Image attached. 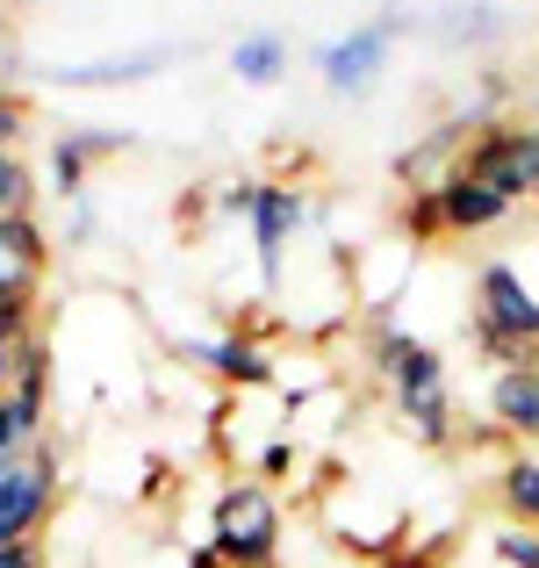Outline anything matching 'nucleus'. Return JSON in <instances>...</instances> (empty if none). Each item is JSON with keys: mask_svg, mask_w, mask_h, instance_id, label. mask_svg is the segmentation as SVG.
Wrapping results in <instances>:
<instances>
[{"mask_svg": "<svg viewBox=\"0 0 539 568\" xmlns=\"http://www.w3.org/2000/svg\"><path fill=\"white\" fill-rule=\"evenodd\" d=\"M367 353H374V367H382L388 403H396V417L410 425V439L454 446V388H446V353L431 346V338L388 324V317L374 324Z\"/></svg>", "mask_w": 539, "mask_h": 568, "instance_id": "nucleus-1", "label": "nucleus"}, {"mask_svg": "<svg viewBox=\"0 0 539 568\" xmlns=\"http://www.w3.org/2000/svg\"><path fill=\"white\" fill-rule=\"evenodd\" d=\"M468 332H475V353H482L489 367H526L532 361V346H539V295H532V281L518 274L511 260L475 266Z\"/></svg>", "mask_w": 539, "mask_h": 568, "instance_id": "nucleus-2", "label": "nucleus"}, {"mask_svg": "<svg viewBox=\"0 0 539 568\" xmlns=\"http://www.w3.org/2000/svg\"><path fill=\"white\" fill-rule=\"evenodd\" d=\"M209 547H216L231 568H274V555H281V497L260 483V475L223 483L216 511H209Z\"/></svg>", "mask_w": 539, "mask_h": 568, "instance_id": "nucleus-3", "label": "nucleus"}, {"mask_svg": "<svg viewBox=\"0 0 539 568\" xmlns=\"http://www.w3.org/2000/svg\"><path fill=\"white\" fill-rule=\"evenodd\" d=\"M454 173L511 194V202H539V115H497V123L468 130Z\"/></svg>", "mask_w": 539, "mask_h": 568, "instance_id": "nucleus-4", "label": "nucleus"}, {"mask_svg": "<svg viewBox=\"0 0 539 568\" xmlns=\"http://www.w3.org/2000/svg\"><path fill=\"white\" fill-rule=\"evenodd\" d=\"M58 475H65V454H58V439L43 432L37 454H29L22 468L0 475V547H22V540H37V532L51 526V511H58Z\"/></svg>", "mask_w": 539, "mask_h": 568, "instance_id": "nucleus-5", "label": "nucleus"}, {"mask_svg": "<svg viewBox=\"0 0 539 568\" xmlns=\"http://www.w3.org/2000/svg\"><path fill=\"white\" fill-rule=\"evenodd\" d=\"M266 338H274V332H237V324H231V332H216V338H173V353L194 361V367H209L223 388L245 396V388H274V375H281Z\"/></svg>", "mask_w": 539, "mask_h": 568, "instance_id": "nucleus-6", "label": "nucleus"}, {"mask_svg": "<svg viewBox=\"0 0 539 568\" xmlns=\"http://www.w3.org/2000/svg\"><path fill=\"white\" fill-rule=\"evenodd\" d=\"M388 58H396V29L388 22H359V29H346V37L317 43V80L332 87L338 101H353V94H367V87L388 72Z\"/></svg>", "mask_w": 539, "mask_h": 568, "instance_id": "nucleus-7", "label": "nucleus"}, {"mask_svg": "<svg viewBox=\"0 0 539 568\" xmlns=\"http://www.w3.org/2000/svg\"><path fill=\"white\" fill-rule=\"evenodd\" d=\"M245 231H252V252H260V266H266V274H281L288 245L309 231V194H303V187L266 181V187H260V202H252V216H245Z\"/></svg>", "mask_w": 539, "mask_h": 568, "instance_id": "nucleus-8", "label": "nucleus"}, {"mask_svg": "<svg viewBox=\"0 0 539 568\" xmlns=\"http://www.w3.org/2000/svg\"><path fill=\"white\" fill-rule=\"evenodd\" d=\"M194 58V43H144V51H123V58H87V65H51L43 80L58 87H138V80H159L166 65Z\"/></svg>", "mask_w": 539, "mask_h": 568, "instance_id": "nucleus-9", "label": "nucleus"}, {"mask_svg": "<svg viewBox=\"0 0 539 568\" xmlns=\"http://www.w3.org/2000/svg\"><path fill=\"white\" fill-rule=\"evenodd\" d=\"M51 231L37 216H0V295H43Z\"/></svg>", "mask_w": 539, "mask_h": 568, "instance_id": "nucleus-10", "label": "nucleus"}, {"mask_svg": "<svg viewBox=\"0 0 539 568\" xmlns=\"http://www.w3.org/2000/svg\"><path fill=\"white\" fill-rule=\"evenodd\" d=\"M439 202H446V237H489V231H504V223H511V209H518L511 194L468 181V173H446Z\"/></svg>", "mask_w": 539, "mask_h": 568, "instance_id": "nucleus-11", "label": "nucleus"}, {"mask_svg": "<svg viewBox=\"0 0 539 568\" xmlns=\"http://www.w3.org/2000/svg\"><path fill=\"white\" fill-rule=\"evenodd\" d=\"M489 417H497L518 446H539V367L532 361L489 375Z\"/></svg>", "mask_w": 539, "mask_h": 568, "instance_id": "nucleus-12", "label": "nucleus"}, {"mask_svg": "<svg viewBox=\"0 0 539 568\" xmlns=\"http://www.w3.org/2000/svg\"><path fill=\"white\" fill-rule=\"evenodd\" d=\"M288 58H295V43L281 37V29H245V37L231 43V72L245 87H281L288 80Z\"/></svg>", "mask_w": 539, "mask_h": 568, "instance_id": "nucleus-13", "label": "nucleus"}, {"mask_svg": "<svg viewBox=\"0 0 539 568\" xmlns=\"http://www.w3.org/2000/svg\"><path fill=\"white\" fill-rule=\"evenodd\" d=\"M497 504H504V526H532V532H539V454H532V446L504 454V468H497Z\"/></svg>", "mask_w": 539, "mask_h": 568, "instance_id": "nucleus-14", "label": "nucleus"}, {"mask_svg": "<svg viewBox=\"0 0 539 568\" xmlns=\"http://www.w3.org/2000/svg\"><path fill=\"white\" fill-rule=\"evenodd\" d=\"M87 166H94V159L72 144V130H65V138H51V152H43V181H51V194L80 202V194H87Z\"/></svg>", "mask_w": 539, "mask_h": 568, "instance_id": "nucleus-15", "label": "nucleus"}, {"mask_svg": "<svg viewBox=\"0 0 539 568\" xmlns=\"http://www.w3.org/2000/svg\"><path fill=\"white\" fill-rule=\"evenodd\" d=\"M0 216H37V166L0 144Z\"/></svg>", "mask_w": 539, "mask_h": 568, "instance_id": "nucleus-16", "label": "nucleus"}, {"mask_svg": "<svg viewBox=\"0 0 539 568\" xmlns=\"http://www.w3.org/2000/svg\"><path fill=\"white\" fill-rule=\"evenodd\" d=\"M403 237H410V252L417 245H431V237H446V202H439V187H410V202H403Z\"/></svg>", "mask_w": 539, "mask_h": 568, "instance_id": "nucleus-17", "label": "nucleus"}, {"mask_svg": "<svg viewBox=\"0 0 539 568\" xmlns=\"http://www.w3.org/2000/svg\"><path fill=\"white\" fill-rule=\"evenodd\" d=\"M489 555L504 568H539V532L532 526H497L489 532Z\"/></svg>", "mask_w": 539, "mask_h": 568, "instance_id": "nucleus-18", "label": "nucleus"}, {"mask_svg": "<svg viewBox=\"0 0 539 568\" xmlns=\"http://www.w3.org/2000/svg\"><path fill=\"white\" fill-rule=\"evenodd\" d=\"M58 237H65V252H87V245L101 237V209L87 202V194H80V202H65V223H58Z\"/></svg>", "mask_w": 539, "mask_h": 568, "instance_id": "nucleus-19", "label": "nucleus"}, {"mask_svg": "<svg viewBox=\"0 0 539 568\" xmlns=\"http://www.w3.org/2000/svg\"><path fill=\"white\" fill-rule=\"evenodd\" d=\"M252 460H260V483H281V475H288L295 460H303V446L274 432V439H260V454H252Z\"/></svg>", "mask_w": 539, "mask_h": 568, "instance_id": "nucleus-20", "label": "nucleus"}, {"mask_svg": "<svg viewBox=\"0 0 539 568\" xmlns=\"http://www.w3.org/2000/svg\"><path fill=\"white\" fill-rule=\"evenodd\" d=\"M72 144H80L87 159H94V152H123V144H130V130H72Z\"/></svg>", "mask_w": 539, "mask_h": 568, "instance_id": "nucleus-21", "label": "nucleus"}, {"mask_svg": "<svg viewBox=\"0 0 539 568\" xmlns=\"http://www.w3.org/2000/svg\"><path fill=\"white\" fill-rule=\"evenodd\" d=\"M0 568H51V561H43L37 540H22V547H0Z\"/></svg>", "mask_w": 539, "mask_h": 568, "instance_id": "nucleus-22", "label": "nucleus"}, {"mask_svg": "<svg viewBox=\"0 0 539 568\" xmlns=\"http://www.w3.org/2000/svg\"><path fill=\"white\" fill-rule=\"evenodd\" d=\"M0 8H14V0H0Z\"/></svg>", "mask_w": 539, "mask_h": 568, "instance_id": "nucleus-23", "label": "nucleus"}]
</instances>
